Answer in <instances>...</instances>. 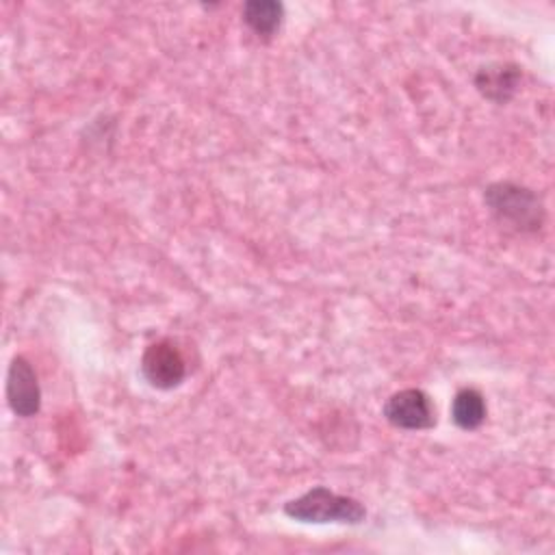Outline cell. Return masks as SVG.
Here are the masks:
<instances>
[{
  "mask_svg": "<svg viewBox=\"0 0 555 555\" xmlns=\"http://www.w3.org/2000/svg\"><path fill=\"white\" fill-rule=\"evenodd\" d=\"M451 418L460 429H477L486 421V401L479 390L462 388L451 401Z\"/></svg>",
  "mask_w": 555,
  "mask_h": 555,
  "instance_id": "cell-8",
  "label": "cell"
},
{
  "mask_svg": "<svg viewBox=\"0 0 555 555\" xmlns=\"http://www.w3.org/2000/svg\"><path fill=\"white\" fill-rule=\"evenodd\" d=\"M520 82V69L509 63H499V65H488L481 67L475 76V87L479 93L496 104L507 102Z\"/></svg>",
  "mask_w": 555,
  "mask_h": 555,
  "instance_id": "cell-6",
  "label": "cell"
},
{
  "mask_svg": "<svg viewBox=\"0 0 555 555\" xmlns=\"http://www.w3.org/2000/svg\"><path fill=\"white\" fill-rule=\"evenodd\" d=\"M384 416L399 429H429L436 425V408L418 388H403L384 403Z\"/></svg>",
  "mask_w": 555,
  "mask_h": 555,
  "instance_id": "cell-3",
  "label": "cell"
},
{
  "mask_svg": "<svg viewBox=\"0 0 555 555\" xmlns=\"http://www.w3.org/2000/svg\"><path fill=\"white\" fill-rule=\"evenodd\" d=\"M284 17L282 2L275 0H251L243 7V22L258 35V37H273Z\"/></svg>",
  "mask_w": 555,
  "mask_h": 555,
  "instance_id": "cell-7",
  "label": "cell"
},
{
  "mask_svg": "<svg viewBox=\"0 0 555 555\" xmlns=\"http://www.w3.org/2000/svg\"><path fill=\"white\" fill-rule=\"evenodd\" d=\"M141 373L150 386L169 390L182 384L186 375V362L171 340H158L145 349L141 358Z\"/></svg>",
  "mask_w": 555,
  "mask_h": 555,
  "instance_id": "cell-4",
  "label": "cell"
},
{
  "mask_svg": "<svg viewBox=\"0 0 555 555\" xmlns=\"http://www.w3.org/2000/svg\"><path fill=\"white\" fill-rule=\"evenodd\" d=\"M284 514L297 522L310 525H360L366 518V509L358 499L336 494L325 486H314L301 496L288 501L284 505Z\"/></svg>",
  "mask_w": 555,
  "mask_h": 555,
  "instance_id": "cell-1",
  "label": "cell"
},
{
  "mask_svg": "<svg viewBox=\"0 0 555 555\" xmlns=\"http://www.w3.org/2000/svg\"><path fill=\"white\" fill-rule=\"evenodd\" d=\"M7 399L13 414L28 418L39 412L41 405V390L30 362L22 356L11 360L9 375H7Z\"/></svg>",
  "mask_w": 555,
  "mask_h": 555,
  "instance_id": "cell-5",
  "label": "cell"
},
{
  "mask_svg": "<svg viewBox=\"0 0 555 555\" xmlns=\"http://www.w3.org/2000/svg\"><path fill=\"white\" fill-rule=\"evenodd\" d=\"M483 202L501 223L518 232H535L544 221L540 197L531 189L514 182L490 184L483 193Z\"/></svg>",
  "mask_w": 555,
  "mask_h": 555,
  "instance_id": "cell-2",
  "label": "cell"
}]
</instances>
